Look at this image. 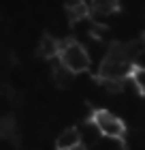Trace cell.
I'll return each instance as SVG.
<instances>
[{"label":"cell","instance_id":"obj_1","mask_svg":"<svg viewBox=\"0 0 145 150\" xmlns=\"http://www.w3.org/2000/svg\"><path fill=\"white\" fill-rule=\"evenodd\" d=\"M134 71V62L124 50V43H113L111 50H107V56L102 58L98 75L102 81H124Z\"/></svg>","mask_w":145,"mask_h":150},{"label":"cell","instance_id":"obj_2","mask_svg":"<svg viewBox=\"0 0 145 150\" xmlns=\"http://www.w3.org/2000/svg\"><path fill=\"white\" fill-rule=\"evenodd\" d=\"M60 64L66 67L68 71L73 73H83L88 71L90 67V54L88 50L81 43H77V41H64L62 43V50H60Z\"/></svg>","mask_w":145,"mask_h":150},{"label":"cell","instance_id":"obj_3","mask_svg":"<svg viewBox=\"0 0 145 150\" xmlns=\"http://www.w3.org/2000/svg\"><path fill=\"white\" fill-rule=\"evenodd\" d=\"M90 120H92L96 131L100 135H105V137H109V139H122L124 135H126L124 120L120 116H115L113 112H109V110H96Z\"/></svg>","mask_w":145,"mask_h":150},{"label":"cell","instance_id":"obj_4","mask_svg":"<svg viewBox=\"0 0 145 150\" xmlns=\"http://www.w3.org/2000/svg\"><path fill=\"white\" fill-rule=\"evenodd\" d=\"M90 4H85L83 0H71L66 4V17H68V24H77V22H83V19L90 17Z\"/></svg>","mask_w":145,"mask_h":150},{"label":"cell","instance_id":"obj_5","mask_svg":"<svg viewBox=\"0 0 145 150\" xmlns=\"http://www.w3.org/2000/svg\"><path fill=\"white\" fill-rule=\"evenodd\" d=\"M77 146H81V135H79L77 129H64V131L58 135V139H56V148L58 150H73Z\"/></svg>","mask_w":145,"mask_h":150},{"label":"cell","instance_id":"obj_6","mask_svg":"<svg viewBox=\"0 0 145 150\" xmlns=\"http://www.w3.org/2000/svg\"><path fill=\"white\" fill-rule=\"evenodd\" d=\"M60 50H62V43L58 39H53L51 35H45L43 39H41V43H39V56L47 58V60L60 56Z\"/></svg>","mask_w":145,"mask_h":150},{"label":"cell","instance_id":"obj_7","mask_svg":"<svg viewBox=\"0 0 145 150\" xmlns=\"http://www.w3.org/2000/svg\"><path fill=\"white\" fill-rule=\"evenodd\" d=\"M90 9L94 15L107 17L120 11V0H90Z\"/></svg>","mask_w":145,"mask_h":150},{"label":"cell","instance_id":"obj_8","mask_svg":"<svg viewBox=\"0 0 145 150\" xmlns=\"http://www.w3.org/2000/svg\"><path fill=\"white\" fill-rule=\"evenodd\" d=\"M53 81L60 86V88H66V86H71V81H73V71H68L66 67H62V64H58L56 69H53Z\"/></svg>","mask_w":145,"mask_h":150},{"label":"cell","instance_id":"obj_9","mask_svg":"<svg viewBox=\"0 0 145 150\" xmlns=\"http://www.w3.org/2000/svg\"><path fill=\"white\" fill-rule=\"evenodd\" d=\"M130 81H132V86L139 90L141 94H145V67H134L132 75H130Z\"/></svg>","mask_w":145,"mask_h":150},{"label":"cell","instance_id":"obj_10","mask_svg":"<svg viewBox=\"0 0 145 150\" xmlns=\"http://www.w3.org/2000/svg\"><path fill=\"white\" fill-rule=\"evenodd\" d=\"M0 133H2V137H13L15 135V122H13L11 116H4V120L0 122Z\"/></svg>","mask_w":145,"mask_h":150},{"label":"cell","instance_id":"obj_11","mask_svg":"<svg viewBox=\"0 0 145 150\" xmlns=\"http://www.w3.org/2000/svg\"><path fill=\"white\" fill-rule=\"evenodd\" d=\"M73 150H85V146H77V148H73Z\"/></svg>","mask_w":145,"mask_h":150},{"label":"cell","instance_id":"obj_12","mask_svg":"<svg viewBox=\"0 0 145 150\" xmlns=\"http://www.w3.org/2000/svg\"><path fill=\"white\" fill-rule=\"evenodd\" d=\"M141 41H143V45H145V32H143V39H141Z\"/></svg>","mask_w":145,"mask_h":150}]
</instances>
